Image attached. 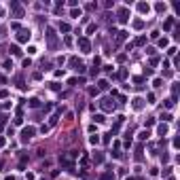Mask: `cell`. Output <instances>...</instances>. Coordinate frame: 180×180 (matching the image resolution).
Returning <instances> with one entry per match:
<instances>
[{"mask_svg":"<svg viewBox=\"0 0 180 180\" xmlns=\"http://www.w3.org/2000/svg\"><path fill=\"white\" fill-rule=\"evenodd\" d=\"M59 30H62V32H68L70 26H68V23H62V26H59Z\"/></svg>","mask_w":180,"mask_h":180,"instance_id":"9c48e42d","label":"cell"},{"mask_svg":"<svg viewBox=\"0 0 180 180\" xmlns=\"http://www.w3.org/2000/svg\"><path fill=\"white\" fill-rule=\"evenodd\" d=\"M79 47H81L83 53H89V40H87V38H81V40H79Z\"/></svg>","mask_w":180,"mask_h":180,"instance_id":"7a4b0ae2","label":"cell"},{"mask_svg":"<svg viewBox=\"0 0 180 180\" xmlns=\"http://www.w3.org/2000/svg\"><path fill=\"white\" fill-rule=\"evenodd\" d=\"M138 9H140V13H148V4H138Z\"/></svg>","mask_w":180,"mask_h":180,"instance_id":"52a82bcc","label":"cell"},{"mask_svg":"<svg viewBox=\"0 0 180 180\" xmlns=\"http://www.w3.org/2000/svg\"><path fill=\"white\" fill-rule=\"evenodd\" d=\"M11 9L15 11V17H21V15H23V11H21V7H19V4H17V2H11Z\"/></svg>","mask_w":180,"mask_h":180,"instance_id":"277c9868","label":"cell"},{"mask_svg":"<svg viewBox=\"0 0 180 180\" xmlns=\"http://www.w3.org/2000/svg\"><path fill=\"white\" fill-rule=\"evenodd\" d=\"M32 136H34V127H26L23 129V140H30Z\"/></svg>","mask_w":180,"mask_h":180,"instance_id":"5b68a950","label":"cell"},{"mask_svg":"<svg viewBox=\"0 0 180 180\" xmlns=\"http://www.w3.org/2000/svg\"><path fill=\"white\" fill-rule=\"evenodd\" d=\"M102 108H104V110H112V108H115V102L112 100H102Z\"/></svg>","mask_w":180,"mask_h":180,"instance_id":"3957f363","label":"cell"},{"mask_svg":"<svg viewBox=\"0 0 180 180\" xmlns=\"http://www.w3.org/2000/svg\"><path fill=\"white\" fill-rule=\"evenodd\" d=\"M138 138H140V140H146V138H148V131H140V136H138Z\"/></svg>","mask_w":180,"mask_h":180,"instance_id":"30bf717a","label":"cell"},{"mask_svg":"<svg viewBox=\"0 0 180 180\" xmlns=\"http://www.w3.org/2000/svg\"><path fill=\"white\" fill-rule=\"evenodd\" d=\"M142 106H144V102H142L140 98H136V100H134V108H136V110H140Z\"/></svg>","mask_w":180,"mask_h":180,"instance_id":"8992f818","label":"cell"},{"mask_svg":"<svg viewBox=\"0 0 180 180\" xmlns=\"http://www.w3.org/2000/svg\"><path fill=\"white\" fill-rule=\"evenodd\" d=\"M119 17H121V21H127V11H125V9H123V11H121V13H119Z\"/></svg>","mask_w":180,"mask_h":180,"instance_id":"ba28073f","label":"cell"},{"mask_svg":"<svg viewBox=\"0 0 180 180\" xmlns=\"http://www.w3.org/2000/svg\"><path fill=\"white\" fill-rule=\"evenodd\" d=\"M93 161L95 163H102V155H93Z\"/></svg>","mask_w":180,"mask_h":180,"instance_id":"8fae6325","label":"cell"},{"mask_svg":"<svg viewBox=\"0 0 180 180\" xmlns=\"http://www.w3.org/2000/svg\"><path fill=\"white\" fill-rule=\"evenodd\" d=\"M17 40H19V43H26V40H30V32H28V30H19V34H17Z\"/></svg>","mask_w":180,"mask_h":180,"instance_id":"6da1fadb","label":"cell"}]
</instances>
